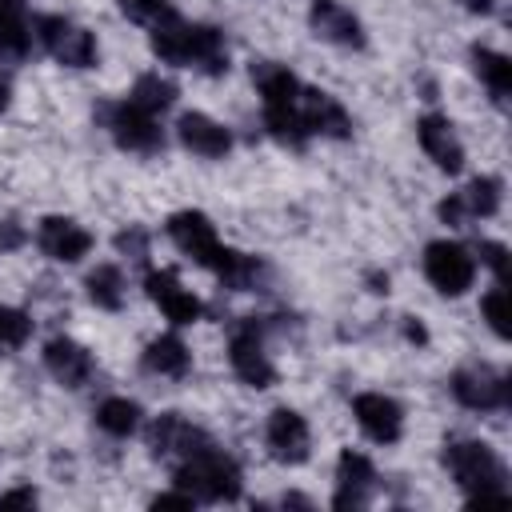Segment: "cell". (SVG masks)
<instances>
[{
	"instance_id": "cell-28",
	"label": "cell",
	"mask_w": 512,
	"mask_h": 512,
	"mask_svg": "<svg viewBox=\"0 0 512 512\" xmlns=\"http://www.w3.org/2000/svg\"><path fill=\"white\" fill-rule=\"evenodd\" d=\"M128 100L160 116V112H168V108L176 104V84H172V80H164L160 72H144V76H136V84H132Z\"/></svg>"
},
{
	"instance_id": "cell-5",
	"label": "cell",
	"mask_w": 512,
	"mask_h": 512,
	"mask_svg": "<svg viewBox=\"0 0 512 512\" xmlns=\"http://www.w3.org/2000/svg\"><path fill=\"white\" fill-rule=\"evenodd\" d=\"M172 484L192 492V500H200V504H236L244 476H240V464L224 448H216V440H212L208 448L176 460Z\"/></svg>"
},
{
	"instance_id": "cell-35",
	"label": "cell",
	"mask_w": 512,
	"mask_h": 512,
	"mask_svg": "<svg viewBox=\"0 0 512 512\" xmlns=\"http://www.w3.org/2000/svg\"><path fill=\"white\" fill-rule=\"evenodd\" d=\"M36 488L32 484H20V488H8L0 492V508H36Z\"/></svg>"
},
{
	"instance_id": "cell-7",
	"label": "cell",
	"mask_w": 512,
	"mask_h": 512,
	"mask_svg": "<svg viewBox=\"0 0 512 512\" xmlns=\"http://www.w3.org/2000/svg\"><path fill=\"white\" fill-rule=\"evenodd\" d=\"M36 40H40V48H44L56 64H64V68H92L96 56H100L96 36H92L88 28H80L76 20L56 16V12L36 16Z\"/></svg>"
},
{
	"instance_id": "cell-23",
	"label": "cell",
	"mask_w": 512,
	"mask_h": 512,
	"mask_svg": "<svg viewBox=\"0 0 512 512\" xmlns=\"http://www.w3.org/2000/svg\"><path fill=\"white\" fill-rule=\"evenodd\" d=\"M472 68H476V76L484 80L488 96H492L496 104H508V96H512V60H508L504 52H496V48L476 44V48H472Z\"/></svg>"
},
{
	"instance_id": "cell-30",
	"label": "cell",
	"mask_w": 512,
	"mask_h": 512,
	"mask_svg": "<svg viewBox=\"0 0 512 512\" xmlns=\"http://www.w3.org/2000/svg\"><path fill=\"white\" fill-rule=\"evenodd\" d=\"M480 316H484V324H488L500 340H508V288H504V284H496L492 292L480 296Z\"/></svg>"
},
{
	"instance_id": "cell-40",
	"label": "cell",
	"mask_w": 512,
	"mask_h": 512,
	"mask_svg": "<svg viewBox=\"0 0 512 512\" xmlns=\"http://www.w3.org/2000/svg\"><path fill=\"white\" fill-rule=\"evenodd\" d=\"M468 12H480V16H488L492 8H496V0H460Z\"/></svg>"
},
{
	"instance_id": "cell-17",
	"label": "cell",
	"mask_w": 512,
	"mask_h": 512,
	"mask_svg": "<svg viewBox=\"0 0 512 512\" xmlns=\"http://www.w3.org/2000/svg\"><path fill=\"white\" fill-rule=\"evenodd\" d=\"M40 356H44L48 376H52L56 384H64V388H84V384L96 376L92 352H88L80 340H72V336H52Z\"/></svg>"
},
{
	"instance_id": "cell-14",
	"label": "cell",
	"mask_w": 512,
	"mask_h": 512,
	"mask_svg": "<svg viewBox=\"0 0 512 512\" xmlns=\"http://www.w3.org/2000/svg\"><path fill=\"white\" fill-rule=\"evenodd\" d=\"M36 248L56 264H80L92 252V232L72 216H44L36 224Z\"/></svg>"
},
{
	"instance_id": "cell-26",
	"label": "cell",
	"mask_w": 512,
	"mask_h": 512,
	"mask_svg": "<svg viewBox=\"0 0 512 512\" xmlns=\"http://www.w3.org/2000/svg\"><path fill=\"white\" fill-rule=\"evenodd\" d=\"M460 200H464L468 220H488L504 204V180L500 176H476V180H468V188H460Z\"/></svg>"
},
{
	"instance_id": "cell-2",
	"label": "cell",
	"mask_w": 512,
	"mask_h": 512,
	"mask_svg": "<svg viewBox=\"0 0 512 512\" xmlns=\"http://www.w3.org/2000/svg\"><path fill=\"white\" fill-rule=\"evenodd\" d=\"M148 44L164 64L176 68H200L208 76H224L228 72V44L224 32L212 24H188L180 12L164 16L160 24L148 28Z\"/></svg>"
},
{
	"instance_id": "cell-6",
	"label": "cell",
	"mask_w": 512,
	"mask_h": 512,
	"mask_svg": "<svg viewBox=\"0 0 512 512\" xmlns=\"http://www.w3.org/2000/svg\"><path fill=\"white\" fill-rule=\"evenodd\" d=\"M264 332H268L264 316H240L228 332V364H232L236 380L248 388H272L276 384V364L264 352Z\"/></svg>"
},
{
	"instance_id": "cell-20",
	"label": "cell",
	"mask_w": 512,
	"mask_h": 512,
	"mask_svg": "<svg viewBox=\"0 0 512 512\" xmlns=\"http://www.w3.org/2000/svg\"><path fill=\"white\" fill-rule=\"evenodd\" d=\"M372 484H376V468L364 452L356 448H344L336 456V496H332V508H364L368 496H372Z\"/></svg>"
},
{
	"instance_id": "cell-19",
	"label": "cell",
	"mask_w": 512,
	"mask_h": 512,
	"mask_svg": "<svg viewBox=\"0 0 512 512\" xmlns=\"http://www.w3.org/2000/svg\"><path fill=\"white\" fill-rule=\"evenodd\" d=\"M300 116L308 136H332V140H352V116L332 92L320 88H300Z\"/></svg>"
},
{
	"instance_id": "cell-16",
	"label": "cell",
	"mask_w": 512,
	"mask_h": 512,
	"mask_svg": "<svg viewBox=\"0 0 512 512\" xmlns=\"http://www.w3.org/2000/svg\"><path fill=\"white\" fill-rule=\"evenodd\" d=\"M416 140H420L424 156H428L440 172L456 176V172L464 168V144H460V136H456V128H452L448 116H440V112H424V116L416 120Z\"/></svg>"
},
{
	"instance_id": "cell-38",
	"label": "cell",
	"mask_w": 512,
	"mask_h": 512,
	"mask_svg": "<svg viewBox=\"0 0 512 512\" xmlns=\"http://www.w3.org/2000/svg\"><path fill=\"white\" fill-rule=\"evenodd\" d=\"M4 60H8V52L0 48V112L12 104V72H8V64H4Z\"/></svg>"
},
{
	"instance_id": "cell-8",
	"label": "cell",
	"mask_w": 512,
	"mask_h": 512,
	"mask_svg": "<svg viewBox=\"0 0 512 512\" xmlns=\"http://www.w3.org/2000/svg\"><path fill=\"white\" fill-rule=\"evenodd\" d=\"M104 128H108V136H112L124 152L152 156V152H160V148H164L160 116H156V112H148V108H140V104H132L128 96L104 108Z\"/></svg>"
},
{
	"instance_id": "cell-36",
	"label": "cell",
	"mask_w": 512,
	"mask_h": 512,
	"mask_svg": "<svg viewBox=\"0 0 512 512\" xmlns=\"http://www.w3.org/2000/svg\"><path fill=\"white\" fill-rule=\"evenodd\" d=\"M24 240H28V232L20 220H0V252H16V248H24Z\"/></svg>"
},
{
	"instance_id": "cell-4",
	"label": "cell",
	"mask_w": 512,
	"mask_h": 512,
	"mask_svg": "<svg viewBox=\"0 0 512 512\" xmlns=\"http://www.w3.org/2000/svg\"><path fill=\"white\" fill-rule=\"evenodd\" d=\"M444 468L456 480V488L468 496V504H504L508 500V472L492 444L484 440H448L444 444Z\"/></svg>"
},
{
	"instance_id": "cell-34",
	"label": "cell",
	"mask_w": 512,
	"mask_h": 512,
	"mask_svg": "<svg viewBox=\"0 0 512 512\" xmlns=\"http://www.w3.org/2000/svg\"><path fill=\"white\" fill-rule=\"evenodd\" d=\"M436 216L448 224V228H464V220H468V212H464V200H460V192H452V196H444L440 204H436Z\"/></svg>"
},
{
	"instance_id": "cell-9",
	"label": "cell",
	"mask_w": 512,
	"mask_h": 512,
	"mask_svg": "<svg viewBox=\"0 0 512 512\" xmlns=\"http://www.w3.org/2000/svg\"><path fill=\"white\" fill-rule=\"evenodd\" d=\"M424 276L440 296H464L476 280V256L456 240L424 244Z\"/></svg>"
},
{
	"instance_id": "cell-21",
	"label": "cell",
	"mask_w": 512,
	"mask_h": 512,
	"mask_svg": "<svg viewBox=\"0 0 512 512\" xmlns=\"http://www.w3.org/2000/svg\"><path fill=\"white\" fill-rule=\"evenodd\" d=\"M176 136H180V144H184L192 156H200V160H224V156L232 152V132H228L220 120L204 116V112H184V116L176 120Z\"/></svg>"
},
{
	"instance_id": "cell-31",
	"label": "cell",
	"mask_w": 512,
	"mask_h": 512,
	"mask_svg": "<svg viewBox=\"0 0 512 512\" xmlns=\"http://www.w3.org/2000/svg\"><path fill=\"white\" fill-rule=\"evenodd\" d=\"M120 12H124L128 20H136V24L152 28V24H160L164 16H172L176 8H172L168 0H120Z\"/></svg>"
},
{
	"instance_id": "cell-11",
	"label": "cell",
	"mask_w": 512,
	"mask_h": 512,
	"mask_svg": "<svg viewBox=\"0 0 512 512\" xmlns=\"http://www.w3.org/2000/svg\"><path fill=\"white\" fill-rule=\"evenodd\" d=\"M144 440H148V452L156 460H184V456H192V452L212 444V436L200 424H192L188 416H180V412L152 416L148 428H144Z\"/></svg>"
},
{
	"instance_id": "cell-25",
	"label": "cell",
	"mask_w": 512,
	"mask_h": 512,
	"mask_svg": "<svg viewBox=\"0 0 512 512\" xmlns=\"http://www.w3.org/2000/svg\"><path fill=\"white\" fill-rule=\"evenodd\" d=\"M140 416H144L140 404L128 400V396H104V400L96 404V428L108 432V436H116V440L132 436V432L140 428Z\"/></svg>"
},
{
	"instance_id": "cell-22",
	"label": "cell",
	"mask_w": 512,
	"mask_h": 512,
	"mask_svg": "<svg viewBox=\"0 0 512 512\" xmlns=\"http://www.w3.org/2000/svg\"><path fill=\"white\" fill-rule=\"evenodd\" d=\"M140 368H144L148 376L184 380L188 368H192V352H188V344H184L176 332H164V336H156V340L144 344V352H140Z\"/></svg>"
},
{
	"instance_id": "cell-37",
	"label": "cell",
	"mask_w": 512,
	"mask_h": 512,
	"mask_svg": "<svg viewBox=\"0 0 512 512\" xmlns=\"http://www.w3.org/2000/svg\"><path fill=\"white\" fill-rule=\"evenodd\" d=\"M196 500H192V492H184V488H172V492H160V496H152V508L160 512V508H192Z\"/></svg>"
},
{
	"instance_id": "cell-39",
	"label": "cell",
	"mask_w": 512,
	"mask_h": 512,
	"mask_svg": "<svg viewBox=\"0 0 512 512\" xmlns=\"http://www.w3.org/2000/svg\"><path fill=\"white\" fill-rule=\"evenodd\" d=\"M404 336H408L412 344H428V332H424V324H420L416 316H404Z\"/></svg>"
},
{
	"instance_id": "cell-33",
	"label": "cell",
	"mask_w": 512,
	"mask_h": 512,
	"mask_svg": "<svg viewBox=\"0 0 512 512\" xmlns=\"http://www.w3.org/2000/svg\"><path fill=\"white\" fill-rule=\"evenodd\" d=\"M116 248H120V256L144 260L148 256V232L144 228H124V232H116Z\"/></svg>"
},
{
	"instance_id": "cell-12",
	"label": "cell",
	"mask_w": 512,
	"mask_h": 512,
	"mask_svg": "<svg viewBox=\"0 0 512 512\" xmlns=\"http://www.w3.org/2000/svg\"><path fill=\"white\" fill-rule=\"evenodd\" d=\"M144 292H148V300L164 312V320L176 324V328L196 324V320L204 316L200 296H196L192 288H184L172 268H148V272H144Z\"/></svg>"
},
{
	"instance_id": "cell-18",
	"label": "cell",
	"mask_w": 512,
	"mask_h": 512,
	"mask_svg": "<svg viewBox=\"0 0 512 512\" xmlns=\"http://www.w3.org/2000/svg\"><path fill=\"white\" fill-rule=\"evenodd\" d=\"M308 24H312V32H316L320 40H328V44H336V48H356V52H360V48L368 44L360 16H356L352 8H344L340 0H312Z\"/></svg>"
},
{
	"instance_id": "cell-42",
	"label": "cell",
	"mask_w": 512,
	"mask_h": 512,
	"mask_svg": "<svg viewBox=\"0 0 512 512\" xmlns=\"http://www.w3.org/2000/svg\"><path fill=\"white\" fill-rule=\"evenodd\" d=\"M280 504H284V508H308V500H304V496H296V492H292V496H284Z\"/></svg>"
},
{
	"instance_id": "cell-10",
	"label": "cell",
	"mask_w": 512,
	"mask_h": 512,
	"mask_svg": "<svg viewBox=\"0 0 512 512\" xmlns=\"http://www.w3.org/2000/svg\"><path fill=\"white\" fill-rule=\"evenodd\" d=\"M448 392L456 396V404L472 408V412H496L512 404V384L504 372L488 368V364H472L448 376Z\"/></svg>"
},
{
	"instance_id": "cell-41",
	"label": "cell",
	"mask_w": 512,
	"mask_h": 512,
	"mask_svg": "<svg viewBox=\"0 0 512 512\" xmlns=\"http://www.w3.org/2000/svg\"><path fill=\"white\" fill-rule=\"evenodd\" d=\"M368 284L372 292H388V272H368Z\"/></svg>"
},
{
	"instance_id": "cell-24",
	"label": "cell",
	"mask_w": 512,
	"mask_h": 512,
	"mask_svg": "<svg viewBox=\"0 0 512 512\" xmlns=\"http://www.w3.org/2000/svg\"><path fill=\"white\" fill-rule=\"evenodd\" d=\"M84 292L96 308L104 312H120L124 308V296H128V284H124V272L116 264H96L88 276H84Z\"/></svg>"
},
{
	"instance_id": "cell-32",
	"label": "cell",
	"mask_w": 512,
	"mask_h": 512,
	"mask_svg": "<svg viewBox=\"0 0 512 512\" xmlns=\"http://www.w3.org/2000/svg\"><path fill=\"white\" fill-rule=\"evenodd\" d=\"M480 264L496 276V284H508V248L500 240H480Z\"/></svg>"
},
{
	"instance_id": "cell-29",
	"label": "cell",
	"mask_w": 512,
	"mask_h": 512,
	"mask_svg": "<svg viewBox=\"0 0 512 512\" xmlns=\"http://www.w3.org/2000/svg\"><path fill=\"white\" fill-rule=\"evenodd\" d=\"M28 340H32V316H28L24 308L0 304V356L24 348Z\"/></svg>"
},
{
	"instance_id": "cell-13",
	"label": "cell",
	"mask_w": 512,
	"mask_h": 512,
	"mask_svg": "<svg viewBox=\"0 0 512 512\" xmlns=\"http://www.w3.org/2000/svg\"><path fill=\"white\" fill-rule=\"evenodd\" d=\"M264 444L272 452V460L280 464H304L312 452V432L308 420L296 408H272L268 424H264Z\"/></svg>"
},
{
	"instance_id": "cell-3",
	"label": "cell",
	"mask_w": 512,
	"mask_h": 512,
	"mask_svg": "<svg viewBox=\"0 0 512 512\" xmlns=\"http://www.w3.org/2000/svg\"><path fill=\"white\" fill-rule=\"evenodd\" d=\"M252 80H256V92H260V112H264L268 136L288 144V148H304L312 140L308 128H304V116H300V88L304 84L276 60H256Z\"/></svg>"
},
{
	"instance_id": "cell-15",
	"label": "cell",
	"mask_w": 512,
	"mask_h": 512,
	"mask_svg": "<svg viewBox=\"0 0 512 512\" xmlns=\"http://www.w3.org/2000/svg\"><path fill=\"white\" fill-rule=\"evenodd\" d=\"M352 416L372 444H396L404 436V408L384 392H360L352 400Z\"/></svg>"
},
{
	"instance_id": "cell-27",
	"label": "cell",
	"mask_w": 512,
	"mask_h": 512,
	"mask_svg": "<svg viewBox=\"0 0 512 512\" xmlns=\"http://www.w3.org/2000/svg\"><path fill=\"white\" fill-rule=\"evenodd\" d=\"M32 32H28V8L24 0H0V48L8 56H28Z\"/></svg>"
},
{
	"instance_id": "cell-1",
	"label": "cell",
	"mask_w": 512,
	"mask_h": 512,
	"mask_svg": "<svg viewBox=\"0 0 512 512\" xmlns=\"http://www.w3.org/2000/svg\"><path fill=\"white\" fill-rule=\"evenodd\" d=\"M164 232H168V240L184 256H192L200 268H208L220 284H228L236 292H256L268 280V264L260 256H248V252H236V248L220 244L216 224L204 212H196V208L172 212L168 224H164Z\"/></svg>"
}]
</instances>
